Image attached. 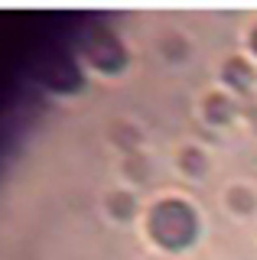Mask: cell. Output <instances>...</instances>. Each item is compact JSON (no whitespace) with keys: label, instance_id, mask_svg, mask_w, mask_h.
<instances>
[{"label":"cell","instance_id":"7","mask_svg":"<svg viewBox=\"0 0 257 260\" xmlns=\"http://www.w3.org/2000/svg\"><path fill=\"white\" fill-rule=\"evenodd\" d=\"M179 166L186 169L189 176H202L205 173V156H202V150H182V156H179Z\"/></svg>","mask_w":257,"mask_h":260},{"label":"cell","instance_id":"1","mask_svg":"<svg viewBox=\"0 0 257 260\" xmlns=\"http://www.w3.org/2000/svg\"><path fill=\"white\" fill-rule=\"evenodd\" d=\"M150 234H153V241L159 247L182 250L196 241L199 218L192 211V205H186L182 199H163L150 211Z\"/></svg>","mask_w":257,"mask_h":260},{"label":"cell","instance_id":"2","mask_svg":"<svg viewBox=\"0 0 257 260\" xmlns=\"http://www.w3.org/2000/svg\"><path fill=\"white\" fill-rule=\"evenodd\" d=\"M88 55H91V62L104 72H117L120 65L127 62L124 46H120L111 32H98V36L91 39V46H88Z\"/></svg>","mask_w":257,"mask_h":260},{"label":"cell","instance_id":"6","mask_svg":"<svg viewBox=\"0 0 257 260\" xmlns=\"http://www.w3.org/2000/svg\"><path fill=\"white\" fill-rule=\"evenodd\" d=\"M108 211L114 218H131L134 215V195L127 192H111L108 195Z\"/></svg>","mask_w":257,"mask_h":260},{"label":"cell","instance_id":"5","mask_svg":"<svg viewBox=\"0 0 257 260\" xmlns=\"http://www.w3.org/2000/svg\"><path fill=\"white\" fill-rule=\"evenodd\" d=\"M228 205L235 211H241V215H247L257 205V195L251 189H244V185H235V189H228Z\"/></svg>","mask_w":257,"mask_h":260},{"label":"cell","instance_id":"3","mask_svg":"<svg viewBox=\"0 0 257 260\" xmlns=\"http://www.w3.org/2000/svg\"><path fill=\"white\" fill-rule=\"evenodd\" d=\"M221 78H224V85H231V88H238V91H244V88L254 81V72H251V65H247L244 59H228V62H224Z\"/></svg>","mask_w":257,"mask_h":260},{"label":"cell","instance_id":"8","mask_svg":"<svg viewBox=\"0 0 257 260\" xmlns=\"http://www.w3.org/2000/svg\"><path fill=\"white\" fill-rule=\"evenodd\" d=\"M251 46H254V52H257V29L251 32Z\"/></svg>","mask_w":257,"mask_h":260},{"label":"cell","instance_id":"4","mask_svg":"<svg viewBox=\"0 0 257 260\" xmlns=\"http://www.w3.org/2000/svg\"><path fill=\"white\" fill-rule=\"evenodd\" d=\"M202 111H205V117L212 120V124H228V120L235 117V104H231L224 94H208Z\"/></svg>","mask_w":257,"mask_h":260}]
</instances>
